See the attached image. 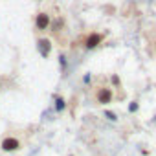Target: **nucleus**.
<instances>
[{"label":"nucleus","instance_id":"f257e3e1","mask_svg":"<svg viewBox=\"0 0 156 156\" xmlns=\"http://www.w3.org/2000/svg\"><path fill=\"white\" fill-rule=\"evenodd\" d=\"M50 26H51L50 15L44 13V11L37 13V17H35V28H37V31H46V30H50Z\"/></svg>","mask_w":156,"mask_h":156},{"label":"nucleus","instance_id":"f03ea898","mask_svg":"<svg viewBox=\"0 0 156 156\" xmlns=\"http://www.w3.org/2000/svg\"><path fill=\"white\" fill-rule=\"evenodd\" d=\"M0 147H2V151H6V152H13V151H19L20 149V141L15 136H8V138L2 140Z\"/></svg>","mask_w":156,"mask_h":156},{"label":"nucleus","instance_id":"6e6552de","mask_svg":"<svg viewBox=\"0 0 156 156\" xmlns=\"http://www.w3.org/2000/svg\"><path fill=\"white\" fill-rule=\"evenodd\" d=\"M129 110H130V112H136V110H138V103H136V101H134V103H130Z\"/></svg>","mask_w":156,"mask_h":156},{"label":"nucleus","instance_id":"39448f33","mask_svg":"<svg viewBox=\"0 0 156 156\" xmlns=\"http://www.w3.org/2000/svg\"><path fill=\"white\" fill-rule=\"evenodd\" d=\"M37 46H39V51H41L42 57H48V55H50V51H51V42H50L48 39H39V41H37Z\"/></svg>","mask_w":156,"mask_h":156},{"label":"nucleus","instance_id":"423d86ee","mask_svg":"<svg viewBox=\"0 0 156 156\" xmlns=\"http://www.w3.org/2000/svg\"><path fill=\"white\" fill-rule=\"evenodd\" d=\"M55 108H57L59 112L66 108V103H64V99H62V98H57V99H55Z\"/></svg>","mask_w":156,"mask_h":156},{"label":"nucleus","instance_id":"0eeeda50","mask_svg":"<svg viewBox=\"0 0 156 156\" xmlns=\"http://www.w3.org/2000/svg\"><path fill=\"white\" fill-rule=\"evenodd\" d=\"M105 116H107L110 121H116V119H118V118H116V114H114V112H110V110H107V112H105Z\"/></svg>","mask_w":156,"mask_h":156},{"label":"nucleus","instance_id":"20e7f679","mask_svg":"<svg viewBox=\"0 0 156 156\" xmlns=\"http://www.w3.org/2000/svg\"><path fill=\"white\" fill-rule=\"evenodd\" d=\"M101 41H103V33H90L85 41V46L88 50H92V48H98L101 44Z\"/></svg>","mask_w":156,"mask_h":156},{"label":"nucleus","instance_id":"1a4fd4ad","mask_svg":"<svg viewBox=\"0 0 156 156\" xmlns=\"http://www.w3.org/2000/svg\"><path fill=\"white\" fill-rule=\"evenodd\" d=\"M112 83H114V85H119V77H118V75H112Z\"/></svg>","mask_w":156,"mask_h":156},{"label":"nucleus","instance_id":"7ed1b4c3","mask_svg":"<svg viewBox=\"0 0 156 156\" xmlns=\"http://www.w3.org/2000/svg\"><path fill=\"white\" fill-rule=\"evenodd\" d=\"M96 101L99 105H107L112 101V90L110 88H99L98 94H96Z\"/></svg>","mask_w":156,"mask_h":156}]
</instances>
